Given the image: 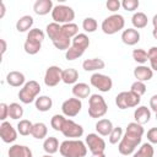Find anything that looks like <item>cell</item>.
Here are the masks:
<instances>
[{
    "instance_id": "obj_1",
    "label": "cell",
    "mask_w": 157,
    "mask_h": 157,
    "mask_svg": "<svg viewBox=\"0 0 157 157\" xmlns=\"http://www.w3.org/2000/svg\"><path fill=\"white\" fill-rule=\"evenodd\" d=\"M144 132H145V130H144L142 125L137 124L136 121L129 123L126 126V131L118 145L119 152L124 156L131 155L135 151V148L140 145Z\"/></svg>"
},
{
    "instance_id": "obj_2",
    "label": "cell",
    "mask_w": 157,
    "mask_h": 157,
    "mask_svg": "<svg viewBox=\"0 0 157 157\" xmlns=\"http://www.w3.org/2000/svg\"><path fill=\"white\" fill-rule=\"evenodd\" d=\"M59 151L63 157H85L87 155V147L81 140H65Z\"/></svg>"
},
{
    "instance_id": "obj_3",
    "label": "cell",
    "mask_w": 157,
    "mask_h": 157,
    "mask_svg": "<svg viewBox=\"0 0 157 157\" xmlns=\"http://www.w3.org/2000/svg\"><path fill=\"white\" fill-rule=\"evenodd\" d=\"M108 105L101 94H92L88 99V115L91 118H102L105 115Z\"/></svg>"
},
{
    "instance_id": "obj_4",
    "label": "cell",
    "mask_w": 157,
    "mask_h": 157,
    "mask_svg": "<svg viewBox=\"0 0 157 157\" xmlns=\"http://www.w3.org/2000/svg\"><path fill=\"white\" fill-rule=\"evenodd\" d=\"M40 92V86L37 81L34 80H31L28 82H26L23 85V87L18 92V98L22 103L25 104H29L32 103L34 99H37L36 97L39 94Z\"/></svg>"
},
{
    "instance_id": "obj_5",
    "label": "cell",
    "mask_w": 157,
    "mask_h": 157,
    "mask_svg": "<svg viewBox=\"0 0 157 157\" xmlns=\"http://www.w3.org/2000/svg\"><path fill=\"white\" fill-rule=\"evenodd\" d=\"M125 26V20L121 15L119 13H114L108 16L107 18L103 20L102 22V31L105 34H114L119 31H121Z\"/></svg>"
},
{
    "instance_id": "obj_6",
    "label": "cell",
    "mask_w": 157,
    "mask_h": 157,
    "mask_svg": "<svg viewBox=\"0 0 157 157\" xmlns=\"http://www.w3.org/2000/svg\"><path fill=\"white\" fill-rule=\"evenodd\" d=\"M52 18L55 23H71L75 18V11L66 5H56L52 11Z\"/></svg>"
},
{
    "instance_id": "obj_7",
    "label": "cell",
    "mask_w": 157,
    "mask_h": 157,
    "mask_svg": "<svg viewBox=\"0 0 157 157\" xmlns=\"http://www.w3.org/2000/svg\"><path fill=\"white\" fill-rule=\"evenodd\" d=\"M141 97L135 94L131 91H124L118 93V96L115 97V104L119 109H128V108H134L137 107V104L140 103Z\"/></svg>"
},
{
    "instance_id": "obj_8",
    "label": "cell",
    "mask_w": 157,
    "mask_h": 157,
    "mask_svg": "<svg viewBox=\"0 0 157 157\" xmlns=\"http://www.w3.org/2000/svg\"><path fill=\"white\" fill-rule=\"evenodd\" d=\"M90 82L93 87H96L97 90H99L101 92H108L112 90L113 87V81L109 76L103 75V74H93L90 78Z\"/></svg>"
},
{
    "instance_id": "obj_9",
    "label": "cell",
    "mask_w": 157,
    "mask_h": 157,
    "mask_svg": "<svg viewBox=\"0 0 157 157\" xmlns=\"http://www.w3.org/2000/svg\"><path fill=\"white\" fill-rule=\"evenodd\" d=\"M81 108H82V102H81V99H78L76 97L69 98V99L64 101V103L61 104L63 114L65 117H69V118L76 117L80 113Z\"/></svg>"
},
{
    "instance_id": "obj_10",
    "label": "cell",
    "mask_w": 157,
    "mask_h": 157,
    "mask_svg": "<svg viewBox=\"0 0 157 157\" xmlns=\"http://www.w3.org/2000/svg\"><path fill=\"white\" fill-rule=\"evenodd\" d=\"M86 145L88 147V150L92 152V155L94 153H104L105 150V142L102 137L98 136V134H88L86 136Z\"/></svg>"
},
{
    "instance_id": "obj_11",
    "label": "cell",
    "mask_w": 157,
    "mask_h": 157,
    "mask_svg": "<svg viewBox=\"0 0 157 157\" xmlns=\"http://www.w3.org/2000/svg\"><path fill=\"white\" fill-rule=\"evenodd\" d=\"M63 70L59 67V66H49L45 71V75H44V83L48 86V87H54L56 86L60 81H63Z\"/></svg>"
},
{
    "instance_id": "obj_12",
    "label": "cell",
    "mask_w": 157,
    "mask_h": 157,
    "mask_svg": "<svg viewBox=\"0 0 157 157\" xmlns=\"http://www.w3.org/2000/svg\"><path fill=\"white\" fill-rule=\"evenodd\" d=\"M61 132L65 137H81L83 135V128L80 124L75 123L74 120L66 119Z\"/></svg>"
},
{
    "instance_id": "obj_13",
    "label": "cell",
    "mask_w": 157,
    "mask_h": 157,
    "mask_svg": "<svg viewBox=\"0 0 157 157\" xmlns=\"http://www.w3.org/2000/svg\"><path fill=\"white\" fill-rule=\"evenodd\" d=\"M0 137L4 142L11 144L17 139V131L9 121H2L0 125Z\"/></svg>"
},
{
    "instance_id": "obj_14",
    "label": "cell",
    "mask_w": 157,
    "mask_h": 157,
    "mask_svg": "<svg viewBox=\"0 0 157 157\" xmlns=\"http://www.w3.org/2000/svg\"><path fill=\"white\" fill-rule=\"evenodd\" d=\"M121 40L126 45H135L140 42V33L135 28H128L124 29L121 33Z\"/></svg>"
},
{
    "instance_id": "obj_15",
    "label": "cell",
    "mask_w": 157,
    "mask_h": 157,
    "mask_svg": "<svg viewBox=\"0 0 157 157\" xmlns=\"http://www.w3.org/2000/svg\"><path fill=\"white\" fill-rule=\"evenodd\" d=\"M134 76L136 78V81H141V82L150 81L153 76V70L148 66L140 65V66H136L134 69Z\"/></svg>"
},
{
    "instance_id": "obj_16",
    "label": "cell",
    "mask_w": 157,
    "mask_h": 157,
    "mask_svg": "<svg viewBox=\"0 0 157 157\" xmlns=\"http://www.w3.org/2000/svg\"><path fill=\"white\" fill-rule=\"evenodd\" d=\"M53 9L54 7L52 0H37L33 5V11L39 16H44L49 13L50 11H53Z\"/></svg>"
},
{
    "instance_id": "obj_17",
    "label": "cell",
    "mask_w": 157,
    "mask_h": 157,
    "mask_svg": "<svg viewBox=\"0 0 157 157\" xmlns=\"http://www.w3.org/2000/svg\"><path fill=\"white\" fill-rule=\"evenodd\" d=\"M134 119L140 125L148 123L150 119H151V112H150V109L147 107H145V105L137 107L135 109V112H134Z\"/></svg>"
},
{
    "instance_id": "obj_18",
    "label": "cell",
    "mask_w": 157,
    "mask_h": 157,
    "mask_svg": "<svg viewBox=\"0 0 157 157\" xmlns=\"http://www.w3.org/2000/svg\"><path fill=\"white\" fill-rule=\"evenodd\" d=\"M9 157H32V151L25 145H12L9 148Z\"/></svg>"
},
{
    "instance_id": "obj_19",
    "label": "cell",
    "mask_w": 157,
    "mask_h": 157,
    "mask_svg": "<svg viewBox=\"0 0 157 157\" xmlns=\"http://www.w3.org/2000/svg\"><path fill=\"white\" fill-rule=\"evenodd\" d=\"M105 63L102 59L98 58H92V59H86L82 63V67L85 71H97V70H102L104 69Z\"/></svg>"
},
{
    "instance_id": "obj_20",
    "label": "cell",
    "mask_w": 157,
    "mask_h": 157,
    "mask_svg": "<svg viewBox=\"0 0 157 157\" xmlns=\"http://www.w3.org/2000/svg\"><path fill=\"white\" fill-rule=\"evenodd\" d=\"M6 82L12 87H20L25 85V75L20 71H10L6 76Z\"/></svg>"
},
{
    "instance_id": "obj_21",
    "label": "cell",
    "mask_w": 157,
    "mask_h": 157,
    "mask_svg": "<svg viewBox=\"0 0 157 157\" xmlns=\"http://www.w3.org/2000/svg\"><path fill=\"white\" fill-rule=\"evenodd\" d=\"M113 129H114V126L109 119H101L96 123V130L102 136H109L110 132L113 131Z\"/></svg>"
},
{
    "instance_id": "obj_22",
    "label": "cell",
    "mask_w": 157,
    "mask_h": 157,
    "mask_svg": "<svg viewBox=\"0 0 157 157\" xmlns=\"http://www.w3.org/2000/svg\"><path fill=\"white\" fill-rule=\"evenodd\" d=\"M91 93V88L87 83L85 82H78V83H75L74 87H72V94L81 99V98H87Z\"/></svg>"
},
{
    "instance_id": "obj_23",
    "label": "cell",
    "mask_w": 157,
    "mask_h": 157,
    "mask_svg": "<svg viewBox=\"0 0 157 157\" xmlns=\"http://www.w3.org/2000/svg\"><path fill=\"white\" fill-rule=\"evenodd\" d=\"M52 42H53V44H54V47H55L56 49H59V50H67V49L70 48L71 39H70V38H66V37L63 34V32L60 31V33H59L58 36H55V37L52 39Z\"/></svg>"
},
{
    "instance_id": "obj_24",
    "label": "cell",
    "mask_w": 157,
    "mask_h": 157,
    "mask_svg": "<svg viewBox=\"0 0 157 157\" xmlns=\"http://www.w3.org/2000/svg\"><path fill=\"white\" fill-rule=\"evenodd\" d=\"M33 26V17L29 15H25L18 18L16 22V29L18 32H27L31 31V27Z\"/></svg>"
},
{
    "instance_id": "obj_25",
    "label": "cell",
    "mask_w": 157,
    "mask_h": 157,
    "mask_svg": "<svg viewBox=\"0 0 157 157\" xmlns=\"http://www.w3.org/2000/svg\"><path fill=\"white\" fill-rule=\"evenodd\" d=\"M59 147H60V146H59V141H58V139L54 137V136L47 137V139L44 140V142H43V148H44V151H45L48 155H54L55 152H58Z\"/></svg>"
},
{
    "instance_id": "obj_26",
    "label": "cell",
    "mask_w": 157,
    "mask_h": 157,
    "mask_svg": "<svg viewBox=\"0 0 157 157\" xmlns=\"http://www.w3.org/2000/svg\"><path fill=\"white\" fill-rule=\"evenodd\" d=\"M88 45H90V38L85 33H78L72 38V47L77 49H81L85 52L88 48Z\"/></svg>"
},
{
    "instance_id": "obj_27",
    "label": "cell",
    "mask_w": 157,
    "mask_h": 157,
    "mask_svg": "<svg viewBox=\"0 0 157 157\" xmlns=\"http://www.w3.org/2000/svg\"><path fill=\"white\" fill-rule=\"evenodd\" d=\"M63 82L66 83V85H72L77 81L78 78V72L76 69H72V67H69V69H65L63 70Z\"/></svg>"
},
{
    "instance_id": "obj_28",
    "label": "cell",
    "mask_w": 157,
    "mask_h": 157,
    "mask_svg": "<svg viewBox=\"0 0 157 157\" xmlns=\"http://www.w3.org/2000/svg\"><path fill=\"white\" fill-rule=\"evenodd\" d=\"M53 105V101L48 96H39L36 99V108L39 112H48Z\"/></svg>"
},
{
    "instance_id": "obj_29",
    "label": "cell",
    "mask_w": 157,
    "mask_h": 157,
    "mask_svg": "<svg viewBox=\"0 0 157 157\" xmlns=\"http://www.w3.org/2000/svg\"><path fill=\"white\" fill-rule=\"evenodd\" d=\"M47 134H48V129H47V125L44 123H36V124H33L31 135L34 139L42 140V139H44L47 136Z\"/></svg>"
},
{
    "instance_id": "obj_30",
    "label": "cell",
    "mask_w": 157,
    "mask_h": 157,
    "mask_svg": "<svg viewBox=\"0 0 157 157\" xmlns=\"http://www.w3.org/2000/svg\"><path fill=\"white\" fill-rule=\"evenodd\" d=\"M131 22L135 28H145L147 26V16L144 12H135L131 17Z\"/></svg>"
},
{
    "instance_id": "obj_31",
    "label": "cell",
    "mask_w": 157,
    "mask_h": 157,
    "mask_svg": "<svg viewBox=\"0 0 157 157\" xmlns=\"http://www.w3.org/2000/svg\"><path fill=\"white\" fill-rule=\"evenodd\" d=\"M61 32L66 38H74L75 36L78 34V26L76 23H65L61 25Z\"/></svg>"
},
{
    "instance_id": "obj_32",
    "label": "cell",
    "mask_w": 157,
    "mask_h": 157,
    "mask_svg": "<svg viewBox=\"0 0 157 157\" xmlns=\"http://www.w3.org/2000/svg\"><path fill=\"white\" fill-rule=\"evenodd\" d=\"M42 48V43L39 42H36V40H29V39H26L25 44H23V49L27 54L29 55H34L37 54Z\"/></svg>"
},
{
    "instance_id": "obj_33",
    "label": "cell",
    "mask_w": 157,
    "mask_h": 157,
    "mask_svg": "<svg viewBox=\"0 0 157 157\" xmlns=\"http://www.w3.org/2000/svg\"><path fill=\"white\" fill-rule=\"evenodd\" d=\"M153 153H155V151H153L152 145L145 142V144L141 145V147L139 148V151L134 153L132 157H153Z\"/></svg>"
},
{
    "instance_id": "obj_34",
    "label": "cell",
    "mask_w": 157,
    "mask_h": 157,
    "mask_svg": "<svg viewBox=\"0 0 157 157\" xmlns=\"http://www.w3.org/2000/svg\"><path fill=\"white\" fill-rule=\"evenodd\" d=\"M32 128H33V124H32L29 120H27V119H22V120H20L18 124H17V131H18L20 135H22V136L29 135V134L32 132Z\"/></svg>"
},
{
    "instance_id": "obj_35",
    "label": "cell",
    "mask_w": 157,
    "mask_h": 157,
    "mask_svg": "<svg viewBox=\"0 0 157 157\" xmlns=\"http://www.w3.org/2000/svg\"><path fill=\"white\" fill-rule=\"evenodd\" d=\"M23 115V108L18 104V103H11L9 105V117L13 120H17L20 118H22Z\"/></svg>"
},
{
    "instance_id": "obj_36",
    "label": "cell",
    "mask_w": 157,
    "mask_h": 157,
    "mask_svg": "<svg viewBox=\"0 0 157 157\" xmlns=\"http://www.w3.org/2000/svg\"><path fill=\"white\" fill-rule=\"evenodd\" d=\"M65 121H66V119H65L64 115H61V114H55V115L52 118V120H50V125H52V128H53L54 130L61 131V130H63V126H64V124H65Z\"/></svg>"
},
{
    "instance_id": "obj_37",
    "label": "cell",
    "mask_w": 157,
    "mask_h": 157,
    "mask_svg": "<svg viewBox=\"0 0 157 157\" xmlns=\"http://www.w3.org/2000/svg\"><path fill=\"white\" fill-rule=\"evenodd\" d=\"M132 59L139 64H145L148 60L147 52L145 49H134L132 50Z\"/></svg>"
},
{
    "instance_id": "obj_38",
    "label": "cell",
    "mask_w": 157,
    "mask_h": 157,
    "mask_svg": "<svg viewBox=\"0 0 157 157\" xmlns=\"http://www.w3.org/2000/svg\"><path fill=\"white\" fill-rule=\"evenodd\" d=\"M98 25H97V21L93 18V17H86L82 22V28L85 32H88V33H93L96 29H97Z\"/></svg>"
},
{
    "instance_id": "obj_39",
    "label": "cell",
    "mask_w": 157,
    "mask_h": 157,
    "mask_svg": "<svg viewBox=\"0 0 157 157\" xmlns=\"http://www.w3.org/2000/svg\"><path fill=\"white\" fill-rule=\"evenodd\" d=\"M27 39H29V40H36V42L42 43L43 39H44V32H43L42 29H39V28H32V29L28 32V34H27Z\"/></svg>"
},
{
    "instance_id": "obj_40",
    "label": "cell",
    "mask_w": 157,
    "mask_h": 157,
    "mask_svg": "<svg viewBox=\"0 0 157 157\" xmlns=\"http://www.w3.org/2000/svg\"><path fill=\"white\" fill-rule=\"evenodd\" d=\"M83 53H85L83 50L77 49V48H75V47L71 45V47L66 50V53H65V58H66L67 60H75V59H78L80 56H82Z\"/></svg>"
},
{
    "instance_id": "obj_41",
    "label": "cell",
    "mask_w": 157,
    "mask_h": 157,
    "mask_svg": "<svg viewBox=\"0 0 157 157\" xmlns=\"http://www.w3.org/2000/svg\"><path fill=\"white\" fill-rule=\"evenodd\" d=\"M148 55V61L151 65V69L157 71V47H151L147 52Z\"/></svg>"
},
{
    "instance_id": "obj_42",
    "label": "cell",
    "mask_w": 157,
    "mask_h": 157,
    "mask_svg": "<svg viewBox=\"0 0 157 157\" xmlns=\"http://www.w3.org/2000/svg\"><path fill=\"white\" fill-rule=\"evenodd\" d=\"M130 91L131 92H134L135 94H137V96H142V94H145V92H146V85H145V82H141V81H135L132 85H131V87H130Z\"/></svg>"
},
{
    "instance_id": "obj_43",
    "label": "cell",
    "mask_w": 157,
    "mask_h": 157,
    "mask_svg": "<svg viewBox=\"0 0 157 157\" xmlns=\"http://www.w3.org/2000/svg\"><path fill=\"white\" fill-rule=\"evenodd\" d=\"M121 139H123V129L120 126H115L109 135V142L114 145L118 144V141H120Z\"/></svg>"
},
{
    "instance_id": "obj_44",
    "label": "cell",
    "mask_w": 157,
    "mask_h": 157,
    "mask_svg": "<svg viewBox=\"0 0 157 157\" xmlns=\"http://www.w3.org/2000/svg\"><path fill=\"white\" fill-rule=\"evenodd\" d=\"M139 5H140L139 0H123V2H121L123 9L126 11H130V12L137 10Z\"/></svg>"
},
{
    "instance_id": "obj_45",
    "label": "cell",
    "mask_w": 157,
    "mask_h": 157,
    "mask_svg": "<svg viewBox=\"0 0 157 157\" xmlns=\"http://www.w3.org/2000/svg\"><path fill=\"white\" fill-rule=\"evenodd\" d=\"M105 6H107V9H108L109 11L115 12V11H118V10L120 9L121 2H120L119 0H108L107 4H105Z\"/></svg>"
},
{
    "instance_id": "obj_46",
    "label": "cell",
    "mask_w": 157,
    "mask_h": 157,
    "mask_svg": "<svg viewBox=\"0 0 157 157\" xmlns=\"http://www.w3.org/2000/svg\"><path fill=\"white\" fill-rule=\"evenodd\" d=\"M147 140L150 144H157V128H151L147 131Z\"/></svg>"
},
{
    "instance_id": "obj_47",
    "label": "cell",
    "mask_w": 157,
    "mask_h": 157,
    "mask_svg": "<svg viewBox=\"0 0 157 157\" xmlns=\"http://www.w3.org/2000/svg\"><path fill=\"white\" fill-rule=\"evenodd\" d=\"M9 117V105L6 103L0 104V120L5 121V119Z\"/></svg>"
},
{
    "instance_id": "obj_48",
    "label": "cell",
    "mask_w": 157,
    "mask_h": 157,
    "mask_svg": "<svg viewBox=\"0 0 157 157\" xmlns=\"http://www.w3.org/2000/svg\"><path fill=\"white\" fill-rule=\"evenodd\" d=\"M150 108L155 113H157V94H153L151 97V99H150Z\"/></svg>"
},
{
    "instance_id": "obj_49",
    "label": "cell",
    "mask_w": 157,
    "mask_h": 157,
    "mask_svg": "<svg viewBox=\"0 0 157 157\" xmlns=\"http://www.w3.org/2000/svg\"><path fill=\"white\" fill-rule=\"evenodd\" d=\"M0 43H1V55H4L6 52V42L5 39H0Z\"/></svg>"
},
{
    "instance_id": "obj_50",
    "label": "cell",
    "mask_w": 157,
    "mask_h": 157,
    "mask_svg": "<svg viewBox=\"0 0 157 157\" xmlns=\"http://www.w3.org/2000/svg\"><path fill=\"white\" fill-rule=\"evenodd\" d=\"M0 7H1V12H0V17H4V15H5V11H6V10H5V4H4L2 1L0 2Z\"/></svg>"
},
{
    "instance_id": "obj_51",
    "label": "cell",
    "mask_w": 157,
    "mask_h": 157,
    "mask_svg": "<svg viewBox=\"0 0 157 157\" xmlns=\"http://www.w3.org/2000/svg\"><path fill=\"white\" fill-rule=\"evenodd\" d=\"M152 23H153V28H157V13L153 16V18H152Z\"/></svg>"
},
{
    "instance_id": "obj_52",
    "label": "cell",
    "mask_w": 157,
    "mask_h": 157,
    "mask_svg": "<svg viewBox=\"0 0 157 157\" xmlns=\"http://www.w3.org/2000/svg\"><path fill=\"white\" fill-rule=\"evenodd\" d=\"M92 157H107L104 153H94V155H92Z\"/></svg>"
},
{
    "instance_id": "obj_53",
    "label": "cell",
    "mask_w": 157,
    "mask_h": 157,
    "mask_svg": "<svg viewBox=\"0 0 157 157\" xmlns=\"http://www.w3.org/2000/svg\"><path fill=\"white\" fill-rule=\"evenodd\" d=\"M152 36H153L155 39H157V28H153V31H152Z\"/></svg>"
},
{
    "instance_id": "obj_54",
    "label": "cell",
    "mask_w": 157,
    "mask_h": 157,
    "mask_svg": "<svg viewBox=\"0 0 157 157\" xmlns=\"http://www.w3.org/2000/svg\"><path fill=\"white\" fill-rule=\"evenodd\" d=\"M42 157H53L52 155H45V156H42Z\"/></svg>"
},
{
    "instance_id": "obj_55",
    "label": "cell",
    "mask_w": 157,
    "mask_h": 157,
    "mask_svg": "<svg viewBox=\"0 0 157 157\" xmlns=\"http://www.w3.org/2000/svg\"><path fill=\"white\" fill-rule=\"evenodd\" d=\"M156 120H157V113H156Z\"/></svg>"
}]
</instances>
